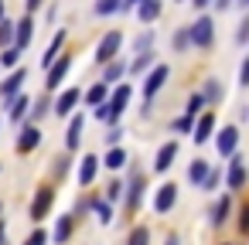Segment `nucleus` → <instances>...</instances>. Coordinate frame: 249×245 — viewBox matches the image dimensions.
Masks as SVG:
<instances>
[{
  "label": "nucleus",
  "instance_id": "6e6d98bb",
  "mask_svg": "<svg viewBox=\"0 0 249 245\" xmlns=\"http://www.w3.org/2000/svg\"><path fill=\"white\" fill-rule=\"evenodd\" d=\"M0 245H4V225H0Z\"/></svg>",
  "mask_w": 249,
  "mask_h": 245
},
{
  "label": "nucleus",
  "instance_id": "de8ad7c7",
  "mask_svg": "<svg viewBox=\"0 0 249 245\" xmlns=\"http://www.w3.org/2000/svg\"><path fill=\"white\" fill-rule=\"evenodd\" d=\"M45 113H48V102H38V106H35V109H31V116H35V119H41V116H45Z\"/></svg>",
  "mask_w": 249,
  "mask_h": 245
},
{
  "label": "nucleus",
  "instance_id": "4c0bfd02",
  "mask_svg": "<svg viewBox=\"0 0 249 245\" xmlns=\"http://www.w3.org/2000/svg\"><path fill=\"white\" fill-rule=\"evenodd\" d=\"M24 245H48V231H45V228H35V231L24 238Z\"/></svg>",
  "mask_w": 249,
  "mask_h": 245
},
{
  "label": "nucleus",
  "instance_id": "4be33fe9",
  "mask_svg": "<svg viewBox=\"0 0 249 245\" xmlns=\"http://www.w3.org/2000/svg\"><path fill=\"white\" fill-rule=\"evenodd\" d=\"M79 143H82V116H72L69 136H65V150H79Z\"/></svg>",
  "mask_w": 249,
  "mask_h": 245
},
{
  "label": "nucleus",
  "instance_id": "ea45409f",
  "mask_svg": "<svg viewBox=\"0 0 249 245\" xmlns=\"http://www.w3.org/2000/svg\"><path fill=\"white\" fill-rule=\"evenodd\" d=\"M218 180H222V174H218V170H208V177L201 180V191H215V187H218Z\"/></svg>",
  "mask_w": 249,
  "mask_h": 245
},
{
  "label": "nucleus",
  "instance_id": "7ed1b4c3",
  "mask_svg": "<svg viewBox=\"0 0 249 245\" xmlns=\"http://www.w3.org/2000/svg\"><path fill=\"white\" fill-rule=\"evenodd\" d=\"M120 45H123V34H120V31L103 34V41L96 45V62H99V65H106V62L120 58Z\"/></svg>",
  "mask_w": 249,
  "mask_h": 245
},
{
  "label": "nucleus",
  "instance_id": "ddd939ff",
  "mask_svg": "<svg viewBox=\"0 0 249 245\" xmlns=\"http://www.w3.org/2000/svg\"><path fill=\"white\" fill-rule=\"evenodd\" d=\"M31 38H35V21H31V17L18 21V24H14V48H28Z\"/></svg>",
  "mask_w": 249,
  "mask_h": 245
},
{
  "label": "nucleus",
  "instance_id": "a18cd8bd",
  "mask_svg": "<svg viewBox=\"0 0 249 245\" xmlns=\"http://www.w3.org/2000/svg\"><path fill=\"white\" fill-rule=\"evenodd\" d=\"M55 174H58V177L69 174V157H58V160H55Z\"/></svg>",
  "mask_w": 249,
  "mask_h": 245
},
{
  "label": "nucleus",
  "instance_id": "79ce46f5",
  "mask_svg": "<svg viewBox=\"0 0 249 245\" xmlns=\"http://www.w3.org/2000/svg\"><path fill=\"white\" fill-rule=\"evenodd\" d=\"M239 231H249V201H246L242 211H239Z\"/></svg>",
  "mask_w": 249,
  "mask_h": 245
},
{
  "label": "nucleus",
  "instance_id": "a211bd4d",
  "mask_svg": "<svg viewBox=\"0 0 249 245\" xmlns=\"http://www.w3.org/2000/svg\"><path fill=\"white\" fill-rule=\"evenodd\" d=\"M191 130H195V136H191V140H195V143L201 147V143H205V140L212 136V130H215V116H212V113H205V116H201V119H198V123L191 126Z\"/></svg>",
  "mask_w": 249,
  "mask_h": 245
},
{
  "label": "nucleus",
  "instance_id": "4d7b16f0",
  "mask_svg": "<svg viewBox=\"0 0 249 245\" xmlns=\"http://www.w3.org/2000/svg\"><path fill=\"white\" fill-rule=\"evenodd\" d=\"M239 4H242V7H249V0H239Z\"/></svg>",
  "mask_w": 249,
  "mask_h": 245
},
{
  "label": "nucleus",
  "instance_id": "864d4df0",
  "mask_svg": "<svg viewBox=\"0 0 249 245\" xmlns=\"http://www.w3.org/2000/svg\"><path fill=\"white\" fill-rule=\"evenodd\" d=\"M164 245H181V242H178V235H167V242H164Z\"/></svg>",
  "mask_w": 249,
  "mask_h": 245
},
{
  "label": "nucleus",
  "instance_id": "dca6fc26",
  "mask_svg": "<svg viewBox=\"0 0 249 245\" xmlns=\"http://www.w3.org/2000/svg\"><path fill=\"white\" fill-rule=\"evenodd\" d=\"M96 174H99V160L89 153V157H82V163H79V184L82 187H89L92 180H96Z\"/></svg>",
  "mask_w": 249,
  "mask_h": 245
},
{
  "label": "nucleus",
  "instance_id": "c9c22d12",
  "mask_svg": "<svg viewBox=\"0 0 249 245\" xmlns=\"http://www.w3.org/2000/svg\"><path fill=\"white\" fill-rule=\"evenodd\" d=\"M171 45H174V51H188V48H191V38H188V28H181V31L174 34V41H171Z\"/></svg>",
  "mask_w": 249,
  "mask_h": 245
},
{
  "label": "nucleus",
  "instance_id": "72a5a7b5",
  "mask_svg": "<svg viewBox=\"0 0 249 245\" xmlns=\"http://www.w3.org/2000/svg\"><path fill=\"white\" fill-rule=\"evenodd\" d=\"M205 106H208V102H205V96H201V92H195V96L188 99V109H184V116H198Z\"/></svg>",
  "mask_w": 249,
  "mask_h": 245
},
{
  "label": "nucleus",
  "instance_id": "f704fd0d",
  "mask_svg": "<svg viewBox=\"0 0 249 245\" xmlns=\"http://www.w3.org/2000/svg\"><path fill=\"white\" fill-rule=\"evenodd\" d=\"M92 208H96V214H99V221H103V225H109V221H113V208H109V201H92Z\"/></svg>",
  "mask_w": 249,
  "mask_h": 245
},
{
  "label": "nucleus",
  "instance_id": "a19ab883",
  "mask_svg": "<svg viewBox=\"0 0 249 245\" xmlns=\"http://www.w3.org/2000/svg\"><path fill=\"white\" fill-rule=\"evenodd\" d=\"M235 41H239V45H249V17L239 24V31H235Z\"/></svg>",
  "mask_w": 249,
  "mask_h": 245
},
{
  "label": "nucleus",
  "instance_id": "412c9836",
  "mask_svg": "<svg viewBox=\"0 0 249 245\" xmlns=\"http://www.w3.org/2000/svg\"><path fill=\"white\" fill-rule=\"evenodd\" d=\"M140 197H143V177H140V170H133V174H130V191H126V204H130V208H137V204H140Z\"/></svg>",
  "mask_w": 249,
  "mask_h": 245
},
{
  "label": "nucleus",
  "instance_id": "cd10ccee",
  "mask_svg": "<svg viewBox=\"0 0 249 245\" xmlns=\"http://www.w3.org/2000/svg\"><path fill=\"white\" fill-rule=\"evenodd\" d=\"M86 102H89V106H103V102H106V82H96V85L86 92Z\"/></svg>",
  "mask_w": 249,
  "mask_h": 245
},
{
  "label": "nucleus",
  "instance_id": "8fccbe9b",
  "mask_svg": "<svg viewBox=\"0 0 249 245\" xmlns=\"http://www.w3.org/2000/svg\"><path fill=\"white\" fill-rule=\"evenodd\" d=\"M38 7H41V0H28V14H31V11H38Z\"/></svg>",
  "mask_w": 249,
  "mask_h": 245
},
{
  "label": "nucleus",
  "instance_id": "c85d7f7f",
  "mask_svg": "<svg viewBox=\"0 0 249 245\" xmlns=\"http://www.w3.org/2000/svg\"><path fill=\"white\" fill-rule=\"evenodd\" d=\"M147 68H154V51H147V55H140V58H137V62H133V65L126 68V72H133V75H143Z\"/></svg>",
  "mask_w": 249,
  "mask_h": 245
},
{
  "label": "nucleus",
  "instance_id": "20e7f679",
  "mask_svg": "<svg viewBox=\"0 0 249 245\" xmlns=\"http://www.w3.org/2000/svg\"><path fill=\"white\" fill-rule=\"evenodd\" d=\"M167 75H171L167 65H154V68H150V75L143 79V102H150V99L167 85Z\"/></svg>",
  "mask_w": 249,
  "mask_h": 245
},
{
  "label": "nucleus",
  "instance_id": "4468645a",
  "mask_svg": "<svg viewBox=\"0 0 249 245\" xmlns=\"http://www.w3.org/2000/svg\"><path fill=\"white\" fill-rule=\"evenodd\" d=\"M79 99H82L79 89H65V92L58 96V102H55V113H58V116H69V113L79 106Z\"/></svg>",
  "mask_w": 249,
  "mask_h": 245
},
{
  "label": "nucleus",
  "instance_id": "f03ea898",
  "mask_svg": "<svg viewBox=\"0 0 249 245\" xmlns=\"http://www.w3.org/2000/svg\"><path fill=\"white\" fill-rule=\"evenodd\" d=\"M188 38H191L195 48H208V45L215 41V21H212L208 14H201V17L188 28Z\"/></svg>",
  "mask_w": 249,
  "mask_h": 245
},
{
  "label": "nucleus",
  "instance_id": "2eb2a0df",
  "mask_svg": "<svg viewBox=\"0 0 249 245\" xmlns=\"http://www.w3.org/2000/svg\"><path fill=\"white\" fill-rule=\"evenodd\" d=\"M28 109H31V99L18 92V96H14V99L7 102V116H11V123H21V119L28 116Z\"/></svg>",
  "mask_w": 249,
  "mask_h": 245
},
{
  "label": "nucleus",
  "instance_id": "a878e982",
  "mask_svg": "<svg viewBox=\"0 0 249 245\" xmlns=\"http://www.w3.org/2000/svg\"><path fill=\"white\" fill-rule=\"evenodd\" d=\"M103 167H109V170H123V167H126V150H120V147H113V150L106 153V160H103Z\"/></svg>",
  "mask_w": 249,
  "mask_h": 245
},
{
  "label": "nucleus",
  "instance_id": "aec40b11",
  "mask_svg": "<svg viewBox=\"0 0 249 245\" xmlns=\"http://www.w3.org/2000/svg\"><path fill=\"white\" fill-rule=\"evenodd\" d=\"M137 17H140L143 24L157 21V17H160V0H137Z\"/></svg>",
  "mask_w": 249,
  "mask_h": 245
},
{
  "label": "nucleus",
  "instance_id": "7c9ffc66",
  "mask_svg": "<svg viewBox=\"0 0 249 245\" xmlns=\"http://www.w3.org/2000/svg\"><path fill=\"white\" fill-rule=\"evenodd\" d=\"M14 45V21H0V48Z\"/></svg>",
  "mask_w": 249,
  "mask_h": 245
},
{
  "label": "nucleus",
  "instance_id": "423d86ee",
  "mask_svg": "<svg viewBox=\"0 0 249 245\" xmlns=\"http://www.w3.org/2000/svg\"><path fill=\"white\" fill-rule=\"evenodd\" d=\"M52 204H55V191H52V187H38V194H35V201H31V221L48 218Z\"/></svg>",
  "mask_w": 249,
  "mask_h": 245
},
{
  "label": "nucleus",
  "instance_id": "13d9d810",
  "mask_svg": "<svg viewBox=\"0 0 249 245\" xmlns=\"http://www.w3.org/2000/svg\"><path fill=\"white\" fill-rule=\"evenodd\" d=\"M218 245H235V242H218Z\"/></svg>",
  "mask_w": 249,
  "mask_h": 245
},
{
  "label": "nucleus",
  "instance_id": "9d476101",
  "mask_svg": "<svg viewBox=\"0 0 249 245\" xmlns=\"http://www.w3.org/2000/svg\"><path fill=\"white\" fill-rule=\"evenodd\" d=\"M174 160H178V140H171V143H164V147L157 150V157H154V170H157V174H167Z\"/></svg>",
  "mask_w": 249,
  "mask_h": 245
},
{
  "label": "nucleus",
  "instance_id": "bb28decb",
  "mask_svg": "<svg viewBox=\"0 0 249 245\" xmlns=\"http://www.w3.org/2000/svg\"><path fill=\"white\" fill-rule=\"evenodd\" d=\"M126 245H150V228H147V225H137V228L126 235Z\"/></svg>",
  "mask_w": 249,
  "mask_h": 245
},
{
  "label": "nucleus",
  "instance_id": "b1692460",
  "mask_svg": "<svg viewBox=\"0 0 249 245\" xmlns=\"http://www.w3.org/2000/svg\"><path fill=\"white\" fill-rule=\"evenodd\" d=\"M208 170H212V163H208V160H195V163H191V167H188V180H191V184H198V187H201V180H205V177H208Z\"/></svg>",
  "mask_w": 249,
  "mask_h": 245
},
{
  "label": "nucleus",
  "instance_id": "39448f33",
  "mask_svg": "<svg viewBox=\"0 0 249 245\" xmlns=\"http://www.w3.org/2000/svg\"><path fill=\"white\" fill-rule=\"evenodd\" d=\"M246 177H249V174H246V160L232 153L229 170H225V184H229V191H242V187H246Z\"/></svg>",
  "mask_w": 249,
  "mask_h": 245
},
{
  "label": "nucleus",
  "instance_id": "c756f323",
  "mask_svg": "<svg viewBox=\"0 0 249 245\" xmlns=\"http://www.w3.org/2000/svg\"><path fill=\"white\" fill-rule=\"evenodd\" d=\"M201 96H205V102H218V99H222V85H218V79H208L205 89H201Z\"/></svg>",
  "mask_w": 249,
  "mask_h": 245
},
{
  "label": "nucleus",
  "instance_id": "3c124183",
  "mask_svg": "<svg viewBox=\"0 0 249 245\" xmlns=\"http://www.w3.org/2000/svg\"><path fill=\"white\" fill-rule=\"evenodd\" d=\"M191 4H195V7L201 11V7H208V4H212V0H191Z\"/></svg>",
  "mask_w": 249,
  "mask_h": 245
},
{
  "label": "nucleus",
  "instance_id": "393cba45",
  "mask_svg": "<svg viewBox=\"0 0 249 245\" xmlns=\"http://www.w3.org/2000/svg\"><path fill=\"white\" fill-rule=\"evenodd\" d=\"M62 45H65V31H58L55 38H52V45H48V51H45V58H41V65L48 68L55 58H58V51H62Z\"/></svg>",
  "mask_w": 249,
  "mask_h": 245
},
{
  "label": "nucleus",
  "instance_id": "603ef678",
  "mask_svg": "<svg viewBox=\"0 0 249 245\" xmlns=\"http://www.w3.org/2000/svg\"><path fill=\"white\" fill-rule=\"evenodd\" d=\"M229 4H232V0H215V7H218V11H225Z\"/></svg>",
  "mask_w": 249,
  "mask_h": 245
},
{
  "label": "nucleus",
  "instance_id": "f8f14e48",
  "mask_svg": "<svg viewBox=\"0 0 249 245\" xmlns=\"http://www.w3.org/2000/svg\"><path fill=\"white\" fill-rule=\"evenodd\" d=\"M38 143H41V130H38L35 123H28V126L21 130V136H18V153H31Z\"/></svg>",
  "mask_w": 249,
  "mask_h": 245
},
{
  "label": "nucleus",
  "instance_id": "5fc2aeb1",
  "mask_svg": "<svg viewBox=\"0 0 249 245\" xmlns=\"http://www.w3.org/2000/svg\"><path fill=\"white\" fill-rule=\"evenodd\" d=\"M0 21H4V0H0Z\"/></svg>",
  "mask_w": 249,
  "mask_h": 245
},
{
  "label": "nucleus",
  "instance_id": "c03bdc74",
  "mask_svg": "<svg viewBox=\"0 0 249 245\" xmlns=\"http://www.w3.org/2000/svg\"><path fill=\"white\" fill-rule=\"evenodd\" d=\"M174 130H178V133H191V116H181V119H174Z\"/></svg>",
  "mask_w": 249,
  "mask_h": 245
},
{
  "label": "nucleus",
  "instance_id": "f257e3e1",
  "mask_svg": "<svg viewBox=\"0 0 249 245\" xmlns=\"http://www.w3.org/2000/svg\"><path fill=\"white\" fill-rule=\"evenodd\" d=\"M130 96H133V89H130L126 82H120V89L113 92V99H109V102H103V106H96V119H106V123H116V119L123 116V109H126V102H130Z\"/></svg>",
  "mask_w": 249,
  "mask_h": 245
},
{
  "label": "nucleus",
  "instance_id": "f3484780",
  "mask_svg": "<svg viewBox=\"0 0 249 245\" xmlns=\"http://www.w3.org/2000/svg\"><path fill=\"white\" fill-rule=\"evenodd\" d=\"M229 211H232V197L222 194V197L215 201V208H212V228H222V225L229 221Z\"/></svg>",
  "mask_w": 249,
  "mask_h": 245
},
{
  "label": "nucleus",
  "instance_id": "473e14b6",
  "mask_svg": "<svg viewBox=\"0 0 249 245\" xmlns=\"http://www.w3.org/2000/svg\"><path fill=\"white\" fill-rule=\"evenodd\" d=\"M18 62H21V48H14V45L4 48V55H0V65H4V68H14Z\"/></svg>",
  "mask_w": 249,
  "mask_h": 245
},
{
  "label": "nucleus",
  "instance_id": "0eeeda50",
  "mask_svg": "<svg viewBox=\"0 0 249 245\" xmlns=\"http://www.w3.org/2000/svg\"><path fill=\"white\" fill-rule=\"evenodd\" d=\"M174 204H178V184H160L157 194H154V211L157 214H167Z\"/></svg>",
  "mask_w": 249,
  "mask_h": 245
},
{
  "label": "nucleus",
  "instance_id": "09e8293b",
  "mask_svg": "<svg viewBox=\"0 0 249 245\" xmlns=\"http://www.w3.org/2000/svg\"><path fill=\"white\" fill-rule=\"evenodd\" d=\"M130 7H137V0H120V11H130Z\"/></svg>",
  "mask_w": 249,
  "mask_h": 245
},
{
  "label": "nucleus",
  "instance_id": "58836bf2",
  "mask_svg": "<svg viewBox=\"0 0 249 245\" xmlns=\"http://www.w3.org/2000/svg\"><path fill=\"white\" fill-rule=\"evenodd\" d=\"M150 45H154V34L147 31V34H140L137 41H133V48H137V55H143V51H150Z\"/></svg>",
  "mask_w": 249,
  "mask_h": 245
},
{
  "label": "nucleus",
  "instance_id": "6ab92c4d",
  "mask_svg": "<svg viewBox=\"0 0 249 245\" xmlns=\"http://www.w3.org/2000/svg\"><path fill=\"white\" fill-rule=\"evenodd\" d=\"M72 228H75V218H72V214H62V218H58V225H55L52 242H55V245H65V242L72 238Z\"/></svg>",
  "mask_w": 249,
  "mask_h": 245
},
{
  "label": "nucleus",
  "instance_id": "2f4dec72",
  "mask_svg": "<svg viewBox=\"0 0 249 245\" xmlns=\"http://www.w3.org/2000/svg\"><path fill=\"white\" fill-rule=\"evenodd\" d=\"M99 17H109V14H116L120 11V0H96V7H92Z\"/></svg>",
  "mask_w": 249,
  "mask_h": 245
},
{
  "label": "nucleus",
  "instance_id": "9b49d317",
  "mask_svg": "<svg viewBox=\"0 0 249 245\" xmlns=\"http://www.w3.org/2000/svg\"><path fill=\"white\" fill-rule=\"evenodd\" d=\"M24 82H28V72H24V68H14V72H11V79H7L4 85H0V99L11 102V99L21 92V85H24Z\"/></svg>",
  "mask_w": 249,
  "mask_h": 245
},
{
  "label": "nucleus",
  "instance_id": "6e6552de",
  "mask_svg": "<svg viewBox=\"0 0 249 245\" xmlns=\"http://www.w3.org/2000/svg\"><path fill=\"white\" fill-rule=\"evenodd\" d=\"M69 68H72V58H69V55H58V58L48 65V82H45V85H48V89H58V85L65 82Z\"/></svg>",
  "mask_w": 249,
  "mask_h": 245
},
{
  "label": "nucleus",
  "instance_id": "e433bc0d",
  "mask_svg": "<svg viewBox=\"0 0 249 245\" xmlns=\"http://www.w3.org/2000/svg\"><path fill=\"white\" fill-rule=\"evenodd\" d=\"M123 191H126V187H123V180H113V184L106 187V201H109V204H113V201H120V197H123Z\"/></svg>",
  "mask_w": 249,
  "mask_h": 245
},
{
  "label": "nucleus",
  "instance_id": "37998d69",
  "mask_svg": "<svg viewBox=\"0 0 249 245\" xmlns=\"http://www.w3.org/2000/svg\"><path fill=\"white\" fill-rule=\"evenodd\" d=\"M239 85L249 89V55H246V62H242V68H239Z\"/></svg>",
  "mask_w": 249,
  "mask_h": 245
},
{
  "label": "nucleus",
  "instance_id": "5701e85b",
  "mask_svg": "<svg viewBox=\"0 0 249 245\" xmlns=\"http://www.w3.org/2000/svg\"><path fill=\"white\" fill-rule=\"evenodd\" d=\"M126 75V62L123 58H113V62H106V72H103V82L109 85V82H116V79H123Z\"/></svg>",
  "mask_w": 249,
  "mask_h": 245
},
{
  "label": "nucleus",
  "instance_id": "bf43d9fd",
  "mask_svg": "<svg viewBox=\"0 0 249 245\" xmlns=\"http://www.w3.org/2000/svg\"><path fill=\"white\" fill-rule=\"evenodd\" d=\"M0 211H4V208H0Z\"/></svg>",
  "mask_w": 249,
  "mask_h": 245
},
{
  "label": "nucleus",
  "instance_id": "1a4fd4ad",
  "mask_svg": "<svg viewBox=\"0 0 249 245\" xmlns=\"http://www.w3.org/2000/svg\"><path fill=\"white\" fill-rule=\"evenodd\" d=\"M215 147H218V153H222V157H232V153H235V147H239V130H235V126H225V130H218V136H215Z\"/></svg>",
  "mask_w": 249,
  "mask_h": 245
},
{
  "label": "nucleus",
  "instance_id": "49530a36",
  "mask_svg": "<svg viewBox=\"0 0 249 245\" xmlns=\"http://www.w3.org/2000/svg\"><path fill=\"white\" fill-rule=\"evenodd\" d=\"M120 136H123V126H120V130H109V136H106V143H109V147H116V143H120Z\"/></svg>",
  "mask_w": 249,
  "mask_h": 245
}]
</instances>
